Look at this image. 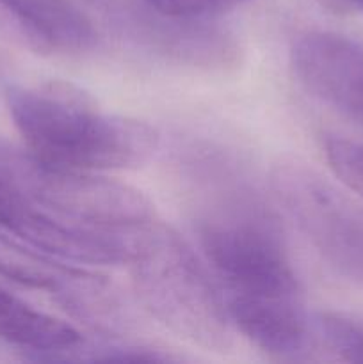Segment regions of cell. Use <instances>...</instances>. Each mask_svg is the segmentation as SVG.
Instances as JSON below:
<instances>
[{"instance_id":"6da1fadb","label":"cell","mask_w":363,"mask_h":364,"mask_svg":"<svg viewBox=\"0 0 363 364\" xmlns=\"http://www.w3.org/2000/svg\"><path fill=\"white\" fill-rule=\"evenodd\" d=\"M152 203L130 185L46 164L0 139V228L73 263H127Z\"/></svg>"},{"instance_id":"7a4b0ae2","label":"cell","mask_w":363,"mask_h":364,"mask_svg":"<svg viewBox=\"0 0 363 364\" xmlns=\"http://www.w3.org/2000/svg\"><path fill=\"white\" fill-rule=\"evenodd\" d=\"M196 171V231L228 311L305 304L281 226L260 192L221 159L201 156Z\"/></svg>"},{"instance_id":"3957f363","label":"cell","mask_w":363,"mask_h":364,"mask_svg":"<svg viewBox=\"0 0 363 364\" xmlns=\"http://www.w3.org/2000/svg\"><path fill=\"white\" fill-rule=\"evenodd\" d=\"M6 102L25 148L52 166L85 173L134 169L159 148L155 128L107 112L68 82L13 85Z\"/></svg>"},{"instance_id":"277c9868","label":"cell","mask_w":363,"mask_h":364,"mask_svg":"<svg viewBox=\"0 0 363 364\" xmlns=\"http://www.w3.org/2000/svg\"><path fill=\"white\" fill-rule=\"evenodd\" d=\"M127 265L144 308L167 329L206 350L231 347L233 323L224 297L173 228L155 219L139 228Z\"/></svg>"},{"instance_id":"5b68a950","label":"cell","mask_w":363,"mask_h":364,"mask_svg":"<svg viewBox=\"0 0 363 364\" xmlns=\"http://www.w3.org/2000/svg\"><path fill=\"white\" fill-rule=\"evenodd\" d=\"M270 185L280 205L324 263L363 287V205L301 162H281Z\"/></svg>"},{"instance_id":"8992f818","label":"cell","mask_w":363,"mask_h":364,"mask_svg":"<svg viewBox=\"0 0 363 364\" xmlns=\"http://www.w3.org/2000/svg\"><path fill=\"white\" fill-rule=\"evenodd\" d=\"M66 259L25 244L0 228V276L45 291L80 318L117 315V299L105 277L68 265Z\"/></svg>"},{"instance_id":"52a82bcc","label":"cell","mask_w":363,"mask_h":364,"mask_svg":"<svg viewBox=\"0 0 363 364\" xmlns=\"http://www.w3.org/2000/svg\"><path fill=\"white\" fill-rule=\"evenodd\" d=\"M290 60L306 91L363 128L362 41L337 32H306L292 46Z\"/></svg>"},{"instance_id":"ba28073f","label":"cell","mask_w":363,"mask_h":364,"mask_svg":"<svg viewBox=\"0 0 363 364\" xmlns=\"http://www.w3.org/2000/svg\"><path fill=\"white\" fill-rule=\"evenodd\" d=\"M0 38L38 53H82L98 45L93 21L71 0H0Z\"/></svg>"},{"instance_id":"9c48e42d","label":"cell","mask_w":363,"mask_h":364,"mask_svg":"<svg viewBox=\"0 0 363 364\" xmlns=\"http://www.w3.org/2000/svg\"><path fill=\"white\" fill-rule=\"evenodd\" d=\"M0 340L32 352L36 361L73 348L82 341L75 327L34 309L0 287Z\"/></svg>"},{"instance_id":"30bf717a","label":"cell","mask_w":363,"mask_h":364,"mask_svg":"<svg viewBox=\"0 0 363 364\" xmlns=\"http://www.w3.org/2000/svg\"><path fill=\"white\" fill-rule=\"evenodd\" d=\"M315 338L324 347L347 363H363V315L331 311L313 322Z\"/></svg>"},{"instance_id":"8fae6325","label":"cell","mask_w":363,"mask_h":364,"mask_svg":"<svg viewBox=\"0 0 363 364\" xmlns=\"http://www.w3.org/2000/svg\"><path fill=\"white\" fill-rule=\"evenodd\" d=\"M324 149L335 176L363 198V142L330 137L324 142Z\"/></svg>"},{"instance_id":"7c38bea8","label":"cell","mask_w":363,"mask_h":364,"mask_svg":"<svg viewBox=\"0 0 363 364\" xmlns=\"http://www.w3.org/2000/svg\"><path fill=\"white\" fill-rule=\"evenodd\" d=\"M152 11L177 21L205 23V20L233 11L251 0H141Z\"/></svg>"},{"instance_id":"4fadbf2b","label":"cell","mask_w":363,"mask_h":364,"mask_svg":"<svg viewBox=\"0 0 363 364\" xmlns=\"http://www.w3.org/2000/svg\"><path fill=\"white\" fill-rule=\"evenodd\" d=\"M352 4H354L356 7H359V9H363V0H351Z\"/></svg>"}]
</instances>
